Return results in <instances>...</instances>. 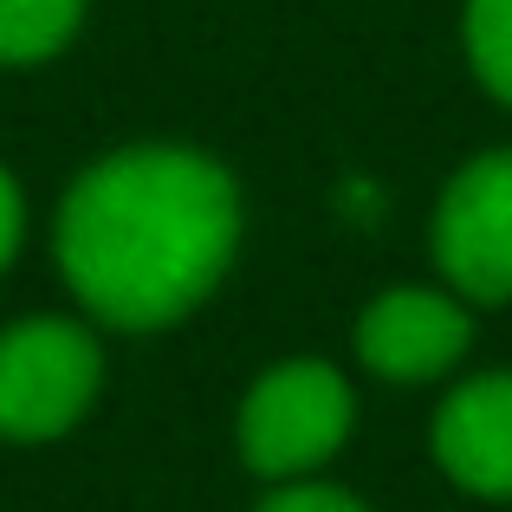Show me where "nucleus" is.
<instances>
[{
	"label": "nucleus",
	"instance_id": "f257e3e1",
	"mask_svg": "<svg viewBox=\"0 0 512 512\" xmlns=\"http://www.w3.org/2000/svg\"><path fill=\"white\" fill-rule=\"evenodd\" d=\"M240 247V195L221 163L175 143L104 156L59 208V266L98 318L150 331L195 312Z\"/></svg>",
	"mask_w": 512,
	"mask_h": 512
},
{
	"label": "nucleus",
	"instance_id": "f03ea898",
	"mask_svg": "<svg viewBox=\"0 0 512 512\" xmlns=\"http://www.w3.org/2000/svg\"><path fill=\"white\" fill-rule=\"evenodd\" d=\"M357 422V396L331 363L292 357L266 370L240 402V454L266 480H305L344 448Z\"/></svg>",
	"mask_w": 512,
	"mask_h": 512
},
{
	"label": "nucleus",
	"instance_id": "7ed1b4c3",
	"mask_svg": "<svg viewBox=\"0 0 512 512\" xmlns=\"http://www.w3.org/2000/svg\"><path fill=\"white\" fill-rule=\"evenodd\" d=\"M98 338L72 318H26L0 331V435L52 441L98 396Z\"/></svg>",
	"mask_w": 512,
	"mask_h": 512
},
{
	"label": "nucleus",
	"instance_id": "20e7f679",
	"mask_svg": "<svg viewBox=\"0 0 512 512\" xmlns=\"http://www.w3.org/2000/svg\"><path fill=\"white\" fill-rule=\"evenodd\" d=\"M435 266L454 299H512V150H487L454 169L435 201Z\"/></svg>",
	"mask_w": 512,
	"mask_h": 512
},
{
	"label": "nucleus",
	"instance_id": "39448f33",
	"mask_svg": "<svg viewBox=\"0 0 512 512\" xmlns=\"http://www.w3.org/2000/svg\"><path fill=\"white\" fill-rule=\"evenodd\" d=\"M467 344H474V318L454 292L396 286L357 318V357L389 383H435L467 357Z\"/></svg>",
	"mask_w": 512,
	"mask_h": 512
},
{
	"label": "nucleus",
	"instance_id": "423d86ee",
	"mask_svg": "<svg viewBox=\"0 0 512 512\" xmlns=\"http://www.w3.org/2000/svg\"><path fill=\"white\" fill-rule=\"evenodd\" d=\"M435 461L454 487L512 500V370L474 376L435 409Z\"/></svg>",
	"mask_w": 512,
	"mask_h": 512
},
{
	"label": "nucleus",
	"instance_id": "0eeeda50",
	"mask_svg": "<svg viewBox=\"0 0 512 512\" xmlns=\"http://www.w3.org/2000/svg\"><path fill=\"white\" fill-rule=\"evenodd\" d=\"M85 20V0H0V65L52 59Z\"/></svg>",
	"mask_w": 512,
	"mask_h": 512
},
{
	"label": "nucleus",
	"instance_id": "6e6552de",
	"mask_svg": "<svg viewBox=\"0 0 512 512\" xmlns=\"http://www.w3.org/2000/svg\"><path fill=\"white\" fill-rule=\"evenodd\" d=\"M467 65L493 98L512 111V0H467Z\"/></svg>",
	"mask_w": 512,
	"mask_h": 512
},
{
	"label": "nucleus",
	"instance_id": "1a4fd4ad",
	"mask_svg": "<svg viewBox=\"0 0 512 512\" xmlns=\"http://www.w3.org/2000/svg\"><path fill=\"white\" fill-rule=\"evenodd\" d=\"M260 512H370L363 500H350L344 487H318V480H286Z\"/></svg>",
	"mask_w": 512,
	"mask_h": 512
},
{
	"label": "nucleus",
	"instance_id": "9d476101",
	"mask_svg": "<svg viewBox=\"0 0 512 512\" xmlns=\"http://www.w3.org/2000/svg\"><path fill=\"white\" fill-rule=\"evenodd\" d=\"M13 247H20V188H13V175L0 169V266L13 260Z\"/></svg>",
	"mask_w": 512,
	"mask_h": 512
}]
</instances>
